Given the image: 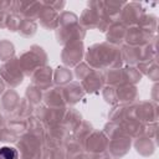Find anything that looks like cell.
Here are the masks:
<instances>
[{
	"label": "cell",
	"instance_id": "1",
	"mask_svg": "<svg viewBox=\"0 0 159 159\" xmlns=\"http://www.w3.org/2000/svg\"><path fill=\"white\" fill-rule=\"evenodd\" d=\"M19 154L16 149L11 147H1L0 148V159H17Z\"/></svg>",
	"mask_w": 159,
	"mask_h": 159
}]
</instances>
